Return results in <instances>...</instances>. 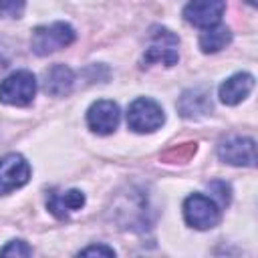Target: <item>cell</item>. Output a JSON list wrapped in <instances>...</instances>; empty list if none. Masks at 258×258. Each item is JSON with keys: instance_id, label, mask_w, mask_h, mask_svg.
<instances>
[{"instance_id": "obj_1", "label": "cell", "mask_w": 258, "mask_h": 258, "mask_svg": "<svg viewBox=\"0 0 258 258\" xmlns=\"http://www.w3.org/2000/svg\"><path fill=\"white\" fill-rule=\"evenodd\" d=\"M111 214H113V220L121 228H127V230H143V228L149 226L147 198L137 187H127L125 191H121L115 198Z\"/></svg>"}, {"instance_id": "obj_2", "label": "cell", "mask_w": 258, "mask_h": 258, "mask_svg": "<svg viewBox=\"0 0 258 258\" xmlns=\"http://www.w3.org/2000/svg\"><path fill=\"white\" fill-rule=\"evenodd\" d=\"M75 42V30L67 22H52L44 26H36L30 36V48L38 56L52 54Z\"/></svg>"}, {"instance_id": "obj_3", "label": "cell", "mask_w": 258, "mask_h": 258, "mask_svg": "<svg viewBox=\"0 0 258 258\" xmlns=\"http://www.w3.org/2000/svg\"><path fill=\"white\" fill-rule=\"evenodd\" d=\"M183 218L187 226L196 230H210L220 224L222 212L212 198L204 194H191L183 202Z\"/></svg>"}, {"instance_id": "obj_4", "label": "cell", "mask_w": 258, "mask_h": 258, "mask_svg": "<svg viewBox=\"0 0 258 258\" xmlns=\"http://www.w3.org/2000/svg\"><path fill=\"white\" fill-rule=\"evenodd\" d=\"M36 95V79L30 71H16L0 83V101L14 107H26Z\"/></svg>"}, {"instance_id": "obj_5", "label": "cell", "mask_w": 258, "mask_h": 258, "mask_svg": "<svg viewBox=\"0 0 258 258\" xmlns=\"http://www.w3.org/2000/svg\"><path fill=\"white\" fill-rule=\"evenodd\" d=\"M163 121H165V113L153 99L139 97L129 105L127 125L135 133H151V131L159 129L163 125Z\"/></svg>"}, {"instance_id": "obj_6", "label": "cell", "mask_w": 258, "mask_h": 258, "mask_svg": "<svg viewBox=\"0 0 258 258\" xmlns=\"http://www.w3.org/2000/svg\"><path fill=\"white\" fill-rule=\"evenodd\" d=\"M218 157L224 163H230V165L254 167L256 165V141L252 137L230 135V137L220 141Z\"/></svg>"}, {"instance_id": "obj_7", "label": "cell", "mask_w": 258, "mask_h": 258, "mask_svg": "<svg viewBox=\"0 0 258 258\" xmlns=\"http://www.w3.org/2000/svg\"><path fill=\"white\" fill-rule=\"evenodd\" d=\"M177 46H179V38L167 30V28H157L151 36V44L143 54V62H161L165 67H171L177 62L179 54H177Z\"/></svg>"}, {"instance_id": "obj_8", "label": "cell", "mask_w": 258, "mask_h": 258, "mask_svg": "<svg viewBox=\"0 0 258 258\" xmlns=\"http://www.w3.org/2000/svg\"><path fill=\"white\" fill-rule=\"evenodd\" d=\"M30 179V165L20 153L0 157V194H10Z\"/></svg>"}, {"instance_id": "obj_9", "label": "cell", "mask_w": 258, "mask_h": 258, "mask_svg": "<svg viewBox=\"0 0 258 258\" xmlns=\"http://www.w3.org/2000/svg\"><path fill=\"white\" fill-rule=\"evenodd\" d=\"M224 10H226L224 0H189L183 8V18L191 26L210 28L220 24Z\"/></svg>"}, {"instance_id": "obj_10", "label": "cell", "mask_w": 258, "mask_h": 258, "mask_svg": "<svg viewBox=\"0 0 258 258\" xmlns=\"http://www.w3.org/2000/svg\"><path fill=\"white\" fill-rule=\"evenodd\" d=\"M119 119H121V113H119L117 103L107 101V99L93 103L87 111V125L91 131H95L99 135L113 133L119 125Z\"/></svg>"}, {"instance_id": "obj_11", "label": "cell", "mask_w": 258, "mask_h": 258, "mask_svg": "<svg viewBox=\"0 0 258 258\" xmlns=\"http://www.w3.org/2000/svg\"><path fill=\"white\" fill-rule=\"evenodd\" d=\"M177 113L183 119H202L206 115L212 113V99H210V91L204 87H194L187 89L179 95L177 103Z\"/></svg>"}, {"instance_id": "obj_12", "label": "cell", "mask_w": 258, "mask_h": 258, "mask_svg": "<svg viewBox=\"0 0 258 258\" xmlns=\"http://www.w3.org/2000/svg\"><path fill=\"white\" fill-rule=\"evenodd\" d=\"M254 89V77L250 73H236L220 85V101L224 105H238Z\"/></svg>"}, {"instance_id": "obj_13", "label": "cell", "mask_w": 258, "mask_h": 258, "mask_svg": "<svg viewBox=\"0 0 258 258\" xmlns=\"http://www.w3.org/2000/svg\"><path fill=\"white\" fill-rule=\"evenodd\" d=\"M75 85V73L67 64H52L42 75V89L46 95L62 97L69 95Z\"/></svg>"}, {"instance_id": "obj_14", "label": "cell", "mask_w": 258, "mask_h": 258, "mask_svg": "<svg viewBox=\"0 0 258 258\" xmlns=\"http://www.w3.org/2000/svg\"><path fill=\"white\" fill-rule=\"evenodd\" d=\"M85 206V194L79 189H67V191H52L48 194L46 208L56 218H67L71 212H77Z\"/></svg>"}, {"instance_id": "obj_15", "label": "cell", "mask_w": 258, "mask_h": 258, "mask_svg": "<svg viewBox=\"0 0 258 258\" xmlns=\"http://www.w3.org/2000/svg\"><path fill=\"white\" fill-rule=\"evenodd\" d=\"M232 40V32L228 26H222V24H216V26H210L206 28L202 34H200V48L202 52L210 54V52H218L222 50L226 44H230Z\"/></svg>"}, {"instance_id": "obj_16", "label": "cell", "mask_w": 258, "mask_h": 258, "mask_svg": "<svg viewBox=\"0 0 258 258\" xmlns=\"http://www.w3.org/2000/svg\"><path fill=\"white\" fill-rule=\"evenodd\" d=\"M196 149H198V143H194V141L173 145V147H169L167 151L161 153V161H165V163H185V161L191 159Z\"/></svg>"}, {"instance_id": "obj_17", "label": "cell", "mask_w": 258, "mask_h": 258, "mask_svg": "<svg viewBox=\"0 0 258 258\" xmlns=\"http://www.w3.org/2000/svg\"><path fill=\"white\" fill-rule=\"evenodd\" d=\"M26 0H0V18H20Z\"/></svg>"}, {"instance_id": "obj_18", "label": "cell", "mask_w": 258, "mask_h": 258, "mask_svg": "<svg viewBox=\"0 0 258 258\" xmlns=\"http://www.w3.org/2000/svg\"><path fill=\"white\" fill-rule=\"evenodd\" d=\"M32 248L24 240H12L4 248H0V256H30Z\"/></svg>"}, {"instance_id": "obj_19", "label": "cell", "mask_w": 258, "mask_h": 258, "mask_svg": "<svg viewBox=\"0 0 258 258\" xmlns=\"http://www.w3.org/2000/svg\"><path fill=\"white\" fill-rule=\"evenodd\" d=\"M208 187L216 194V198H218L224 206H228V204H230V198H232L230 194H232V189H230V185H228L226 181L216 179V181H210V183H208Z\"/></svg>"}, {"instance_id": "obj_20", "label": "cell", "mask_w": 258, "mask_h": 258, "mask_svg": "<svg viewBox=\"0 0 258 258\" xmlns=\"http://www.w3.org/2000/svg\"><path fill=\"white\" fill-rule=\"evenodd\" d=\"M79 254L81 256H95V254H99V256H115V250L107 248V246H89V248L81 250Z\"/></svg>"}, {"instance_id": "obj_21", "label": "cell", "mask_w": 258, "mask_h": 258, "mask_svg": "<svg viewBox=\"0 0 258 258\" xmlns=\"http://www.w3.org/2000/svg\"><path fill=\"white\" fill-rule=\"evenodd\" d=\"M246 2H248L250 6H256V0H246Z\"/></svg>"}]
</instances>
